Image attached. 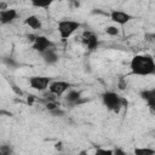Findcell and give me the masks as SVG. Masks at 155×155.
<instances>
[{
    "mask_svg": "<svg viewBox=\"0 0 155 155\" xmlns=\"http://www.w3.org/2000/svg\"><path fill=\"white\" fill-rule=\"evenodd\" d=\"M130 69L133 75L148 76L155 74V62L150 54H136L130 62Z\"/></svg>",
    "mask_w": 155,
    "mask_h": 155,
    "instance_id": "cell-1",
    "label": "cell"
},
{
    "mask_svg": "<svg viewBox=\"0 0 155 155\" xmlns=\"http://www.w3.org/2000/svg\"><path fill=\"white\" fill-rule=\"evenodd\" d=\"M102 102L104 107L114 113H119L124 105H127V101L120 97L114 91H105L102 93Z\"/></svg>",
    "mask_w": 155,
    "mask_h": 155,
    "instance_id": "cell-2",
    "label": "cell"
},
{
    "mask_svg": "<svg viewBox=\"0 0 155 155\" xmlns=\"http://www.w3.org/2000/svg\"><path fill=\"white\" fill-rule=\"evenodd\" d=\"M81 27V23L78 21H73V19H62L61 22H58V33L61 35V39L63 41L68 40L79 28Z\"/></svg>",
    "mask_w": 155,
    "mask_h": 155,
    "instance_id": "cell-3",
    "label": "cell"
},
{
    "mask_svg": "<svg viewBox=\"0 0 155 155\" xmlns=\"http://www.w3.org/2000/svg\"><path fill=\"white\" fill-rule=\"evenodd\" d=\"M51 78L48 76H30L29 78V85L33 90L44 92L48 88V85L51 82Z\"/></svg>",
    "mask_w": 155,
    "mask_h": 155,
    "instance_id": "cell-4",
    "label": "cell"
},
{
    "mask_svg": "<svg viewBox=\"0 0 155 155\" xmlns=\"http://www.w3.org/2000/svg\"><path fill=\"white\" fill-rule=\"evenodd\" d=\"M53 45H54V44H53L47 36H45V35H36L35 40L33 41L31 47H33L34 51H36V52H39V53H42V52H45L46 50L52 48Z\"/></svg>",
    "mask_w": 155,
    "mask_h": 155,
    "instance_id": "cell-5",
    "label": "cell"
},
{
    "mask_svg": "<svg viewBox=\"0 0 155 155\" xmlns=\"http://www.w3.org/2000/svg\"><path fill=\"white\" fill-rule=\"evenodd\" d=\"M69 88H70V84L67 81H62V80L51 81L48 85V91L52 92L53 94H56L57 97L63 96Z\"/></svg>",
    "mask_w": 155,
    "mask_h": 155,
    "instance_id": "cell-6",
    "label": "cell"
},
{
    "mask_svg": "<svg viewBox=\"0 0 155 155\" xmlns=\"http://www.w3.org/2000/svg\"><path fill=\"white\" fill-rule=\"evenodd\" d=\"M109 16H110V19L119 25H125L132 19V16L130 13L120 11V10H113Z\"/></svg>",
    "mask_w": 155,
    "mask_h": 155,
    "instance_id": "cell-7",
    "label": "cell"
},
{
    "mask_svg": "<svg viewBox=\"0 0 155 155\" xmlns=\"http://www.w3.org/2000/svg\"><path fill=\"white\" fill-rule=\"evenodd\" d=\"M64 101L70 107L80 105L81 103L85 102L82 99V97H81V92L80 91H76V90H68V92H67V94L64 97Z\"/></svg>",
    "mask_w": 155,
    "mask_h": 155,
    "instance_id": "cell-8",
    "label": "cell"
},
{
    "mask_svg": "<svg viewBox=\"0 0 155 155\" xmlns=\"http://www.w3.org/2000/svg\"><path fill=\"white\" fill-rule=\"evenodd\" d=\"M139 96L143 101H145V103L148 104V107L150 108L151 113L155 111V88H150V90H142L139 92Z\"/></svg>",
    "mask_w": 155,
    "mask_h": 155,
    "instance_id": "cell-9",
    "label": "cell"
},
{
    "mask_svg": "<svg viewBox=\"0 0 155 155\" xmlns=\"http://www.w3.org/2000/svg\"><path fill=\"white\" fill-rule=\"evenodd\" d=\"M18 18V12L15 8H6L0 11V23L2 24H10L15 22Z\"/></svg>",
    "mask_w": 155,
    "mask_h": 155,
    "instance_id": "cell-10",
    "label": "cell"
},
{
    "mask_svg": "<svg viewBox=\"0 0 155 155\" xmlns=\"http://www.w3.org/2000/svg\"><path fill=\"white\" fill-rule=\"evenodd\" d=\"M84 44L86 45L87 50L88 51H94L98 45H99V41H98V38L94 33L92 31H85L84 33Z\"/></svg>",
    "mask_w": 155,
    "mask_h": 155,
    "instance_id": "cell-11",
    "label": "cell"
},
{
    "mask_svg": "<svg viewBox=\"0 0 155 155\" xmlns=\"http://www.w3.org/2000/svg\"><path fill=\"white\" fill-rule=\"evenodd\" d=\"M40 54H41V57H42V61H44L46 64H48V65H53V64H56V63L58 62V54L56 53V51L53 50V47L46 50L45 52H42V53H40Z\"/></svg>",
    "mask_w": 155,
    "mask_h": 155,
    "instance_id": "cell-12",
    "label": "cell"
},
{
    "mask_svg": "<svg viewBox=\"0 0 155 155\" xmlns=\"http://www.w3.org/2000/svg\"><path fill=\"white\" fill-rule=\"evenodd\" d=\"M24 24H27V25L30 27L31 29H41V27H42L40 18H39L38 16H35V15L28 16V17L24 19Z\"/></svg>",
    "mask_w": 155,
    "mask_h": 155,
    "instance_id": "cell-13",
    "label": "cell"
},
{
    "mask_svg": "<svg viewBox=\"0 0 155 155\" xmlns=\"http://www.w3.org/2000/svg\"><path fill=\"white\" fill-rule=\"evenodd\" d=\"M56 0H30L31 5L34 7H39V8H47L48 6H51Z\"/></svg>",
    "mask_w": 155,
    "mask_h": 155,
    "instance_id": "cell-14",
    "label": "cell"
},
{
    "mask_svg": "<svg viewBox=\"0 0 155 155\" xmlns=\"http://www.w3.org/2000/svg\"><path fill=\"white\" fill-rule=\"evenodd\" d=\"M2 63L8 68H17L18 67V62L13 57H4L2 58Z\"/></svg>",
    "mask_w": 155,
    "mask_h": 155,
    "instance_id": "cell-15",
    "label": "cell"
},
{
    "mask_svg": "<svg viewBox=\"0 0 155 155\" xmlns=\"http://www.w3.org/2000/svg\"><path fill=\"white\" fill-rule=\"evenodd\" d=\"M134 154L136 155H153L155 154V150L150 148H137L134 149Z\"/></svg>",
    "mask_w": 155,
    "mask_h": 155,
    "instance_id": "cell-16",
    "label": "cell"
},
{
    "mask_svg": "<svg viewBox=\"0 0 155 155\" xmlns=\"http://www.w3.org/2000/svg\"><path fill=\"white\" fill-rule=\"evenodd\" d=\"M13 153V149L10 144H2L0 145V155H10Z\"/></svg>",
    "mask_w": 155,
    "mask_h": 155,
    "instance_id": "cell-17",
    "label": "cell"
},
{
    "mask_svg": "<svg viewBox=\"0 0 155 155\" xmlns=\"http://www.w3.org/2000/svg\"><path fill=\"white\" fill-rule=\"evenodd\" d=\"M105 33L110 36H117L119 35V28L116 25H109L105 28Z\"/></svg>",
    "mask_w": 155,
    "mask_h": 155,
    "instance_id": "cell-18",
    "label": "cell"
},
{
    "mask_svg": "<svg viewBox=\"0 0 155 155\" xmlns=\"http://www.w3.org/2000/svg\"><path fill=\"white\" fill-rule=\"evenodd\" d=\"M52 116H57V117H61V116H63L64 115V110H62L59 107L58 108H56V109H53V110H50L48 111Z\"/></svg>",
    "mask_w": 155,
    "mask_h": 155,
    "instance_id": "cell-19",
    "label": "cell"
},
{
    "mask_svg": "<svg viewBox=\"0 0 155 155\" xmlns=\"http://www.w3.org/2000/svg\"><path fill=\"white\" fill-rule=\"evenodd\" d=\"M44 99H45V102H53V101H56V99H57V96L48 91L47 93H45V94H44Z\"/></svg>",
    "mask_w": 155,
    "mask_h": 155,
    "instance_id": "cell-20",
    "label": "cell"
},
{
    "mask_svg": "<svg viewBox=\"0 0 155 155\" xmlns=\"http://www.w3.org/2000/svg\"><path fill=\"white\" fill-rule=\"evenodd\" d=\"M45 107H46V109L50 111V110H53V109H56V108H58L59 105L56 103V101H53V102H46V104H45Z\"/></svg>",
    "mask_w": 155,
    "mask_h": 155,
    "instance_id": "cell-21",
    "label": "cell"
},
{
    "mask_svg": "<svg viewBox=\"0 0 155 155\" xmlns=\"http://www.w3.org/2000/svg\"><path fill=\"white\" fill-rule=\"evenodd\" d=\"M144 38H145V41H148V42H154V40H155V34H154V33H145Z\"/></svg>",
    "mask_w": 155,
    "mask_h": 155,
    "instance_id": "cell-22",
    "label": "cell"
},
{
    "mask_svg": "<svg viewBox=\"0 0 155 155\" xmlns=\"http://www.w3.org/2000/svg\"><path fill=\"white\" fill-rule=\"evenodd\" d=\"M96 154H104V155H111L113 150H108V149H97Z\"/></svg>",
    "mask_w": 155,
    "mask_h": 155,
    "instance_id": "cell-23",
    "label": "cell"
},
{
    "mask_svg": "<svg viewBox=\"0 0 155 155\" xmlns=\"http://www.w3.org/2000/svg\"><path fill=\"white\" fill-rule=\"evenodd\" d=\"M126 86H127L126 81H125L124 79H120V82H119V88H120V90H125V88H126Z\"/></svg>",
    "mask_w": 155,
    "mask_h": 155,
    "instance_id": "cell-24",
    "label": "cell"
},
{
    "mask_svg": "<svg viewBox=\"0 0 155 155\" xmlns=\"http://www.w3.org/2000/svg\"><path fill=\"white\" fill-rule=\"evenodd\" d=\"M113 154H116V155H126V153H125L122 149H119V148L114 149V150H113Z\"/></svg>",
    "mask_w": 155,
    "mask_h": 155,
    "instance_id": "cell-25",
    "label": "cell"
},
{
    "mask_svg": "<svg viewBox=\"0 0 155 155\" xmlns=\"http://www.w3.org/2000/svg\"><path fill=\"white\" fill-rule=\"evenodd\" d=\"M35 38H36V35H34V34H29V35H27V39H28V41H30L31 44H33V41L35 40Z\"/></svg>",
    "mask_w": 155,
    "mask_h": 155,
    "instance_id": "cell-26",
    "label": "cell"
},
{
    "mask_svg": "<svg viewBox=\"0 0 155 155\" xmlns=\"http://www.w3.org/2000/svg\"><path fill=\"white\" fill-rule=\"evenodd\" d=\"M11 86H12V88H13V91H15V92H16L17 94H21V96L23 94V93H22V91H21V90H18L16 85H13V84H11Z\"/></svg>",
    "mask_w": 155,
    "mask_h": 155,
    "instance_id": "cell-27",
    "label": "cell"
},
{
    "mask_svg": "<svg viewBox=\"0 0 155 155\" xmlns=\"http://www.w3.org/2000/svg\"><path fill=\"white\" fill-rule=\"evenodd\" d=\"M7 8V4L6 2H0V11L1 10H6Z\"/></svg>",
    "mask_w": 155,
    "mask_h": 155,
    "instance_id": "cell-28",
    "label": "cell"
},
{
    "mask_svg": "<svg viewBox=\"0 0 155 155\" xmlns=\"http://www.w3.org/2000/svg\"><path fill=\"white\" fill-rule=\"evenodd\" d=\"M61 148H62V147H61V143H59V144L57 143V144H56V149H61Z\"/></svg>",
    "mask_w": 155,
    "mask_h": 155,
    "instance_id": "cell-29",
    "label": "cell"
},
{
    "mask_svg": "<svg viewBox=\"0 0 155 155\" xmlns=\"http://www.w3.org/2000/svg\"><path fill=\"white\" fill-rule=\"evenodd\" d=\"M58 1H63V0H58Z\"/></svg>",
    "mask_w": 155,
    "mask_h": 155,
    "instance_id": "cell-30",
    "label": "cell"
}]
</instances>
